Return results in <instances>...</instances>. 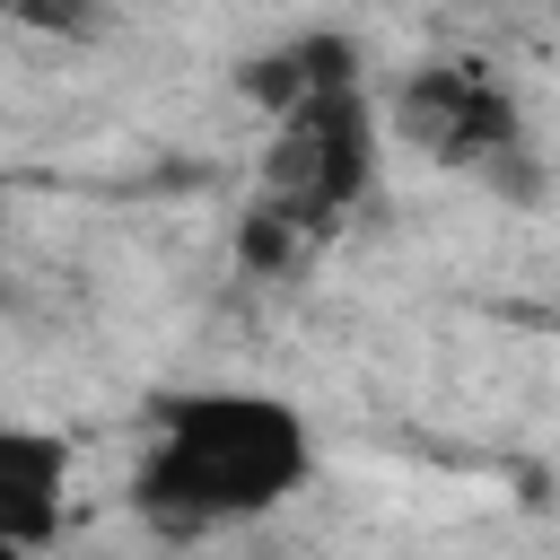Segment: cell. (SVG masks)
<instances>
[{
  "mask_svg": "<svg viewBox=\"0 0 560 560\" xmlns=\"http://www.w3.org/2000/svg\"><path fill=\"white\" fill-rule=\"evenodd\" d=\"M315 481V429L289 394L262 385H192L149 402V446L131 472V508L158 534H228L271 516Z\"/></svg>",
  "mask_w": 560,
  "mask_h": 560,
  "instance_id": "6da1fadb",
  "label": "cell"
},
{
  "mask_svg": "<svg viewBox=\"0 0 560 560\" xmlns=\"http://www.w3.org/2000/svg\"><path fill=\"white\" fill-rule=\"evenodd\" d=\"M376 105L368 88H332V96H306L298 114L271 122V149H262V201L306 219L315 236H332L368 184H376Z\"/></svg>",
  "mask_w": 560,
  "mask_h": 560,
  "instance_id": "7a4b0ae2",
  "label": "cell"
},
{
  "mask_svg": "<svg viewBox=\"0 0 560 560\" xmlns=\"http://www.w3.org/2000/svg\"><path fill=\"white\" fill-rule=\"evenodd\" d=\"M394 131L438 158V166H472V175H499L508 184V158L525 149V114L508 96V79H490L481 61H429L402 79L394 96Z\"/></svg>",
  "mask_w": 560,
  "mask_h": 560,
  "instance_id": "3957f363",
  "label": "cell"
},
{
  "mask_svg": "<svg viewBox=\"0 0 560 560\" xmlns=\"http://www.w3.org/2000/svg\"><path fill=\"white\" fill-rule=\"evenodd\" d=\"M70 508V438L35 420H0V542L44 551Z\"/></svg>",
  "mask_w": 560,
  "mask_h": 560,
  "instance_id": "277c9868",
  "label": "cell"
},
{
  "mask_svg": "<svg viewBox=\"0 0 560 560\" xmlns=\"http://www.w3.org/2000/svg\"><path fill=\"white\" fill-rule=\"evenodd\" d=\"M332 88H359V44H341V35H298L262 61H245V96H262L271 122L298 114L306 96H332Z\"/></svg>",
  "mask_w": 560,
  "mask_h": 560,
  "instance_id": "5b68a950",
  "label": "cell"
},
{
  "mask_svg": "<svg viewBox=\"0 0 560 560\" xmlns=\"http://www.w3.org/2000/svg\"><path fill=\"white\" fill-rule=\"evenodd\" d=\"M0 560H35V551H18V542H0Z\"/></svg>",
  "mask_w": 560,
  "mask_h": 560,
  "instance_id": "8992f818",
  "label": "cell"
},
{
  "mask_svg": "<svg viewBox=\"0 0 560 560\" xmlns=\"http://www.w3.org/2000/svg\"><path fill=\"white\" fill-rule=\"evenodd\" d=\"M551 332H560V324H551Z\"/></svg>",
  "mask_w": 560,
  "mask_h": 560,
  "instance_id": "52a82bcc",
  "label": "cell"
}]
</instances>
